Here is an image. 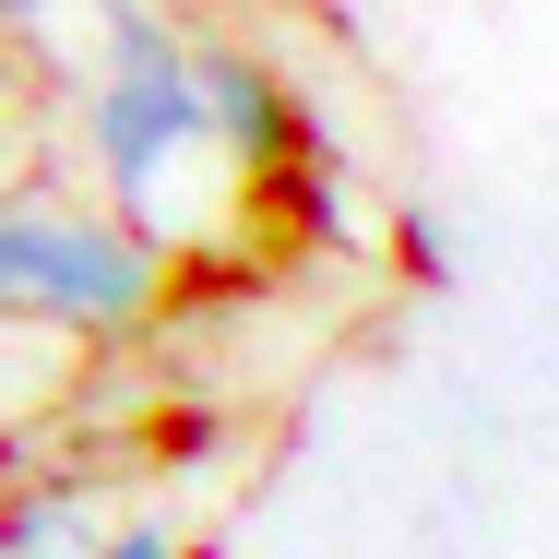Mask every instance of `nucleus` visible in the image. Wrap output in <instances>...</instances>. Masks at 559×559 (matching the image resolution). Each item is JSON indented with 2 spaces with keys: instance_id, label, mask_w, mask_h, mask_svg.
Returning <instances> with one entry per match:
<instances>
[{
  "instance_id": "f257e3e1",
  "label": "nucleus",
  "mask_w": 559,
  "mask_h": 559,
  "mask_svg": "<svg viewBox=\"0 0 559 559\" xmlns=\"http://www.w3.org/2000/svg\"><path fill=\"white\" fill-rule=\"evenodd\" d=\"M167 298V250L108 203L72 191H0V334L108 345Z\"/></svg>"
},
{
  "instance_id": "f03ea898",
  "label": "nucleus",
  "mask_w": 559,
  "mask_h": 559,
  "mask_svg": "<svg viewBox=\"0 0 559 559\" xmlns=\"http://www.w3.org/2000/svg\"><path fill=\"white\" fill-rule=\"evenodd\" d=\"M84 143H96V179H108V215L155 238V203L179 191L191 155H215V119H203V72H191V36L155 12V0H108V72L84 84ZM167 250V238H155Z\"/></svg>"
},
{
  "instance_id": "7ed1b4c3",
  "label": "nucleus",
  "mask_w": 559,
  "mask_h": 559,
  "mask_svg": "<svg viewBox=\"0 0 559 559\" xmlns=\"http://www.w3.org/2000/svg\"><path fill=\"white\" fill-rule=\"evenodd\" d=\"M191 72H203L215 143L250 167V179H322V167H310V131H298V96H286L250 48H203V36H191Z\"/></svg>"
},
{
  "instance_id": "20e7f679",
  "label": "nucleus",
  "mask_w": 559,
  "mask_h": 559,
  "mask_svg": "<svg viewBox=\"0 0 559 559\" xmlns=\"http://www.w3.org/2000/svg\"><path fill=\"white\" fill-rule=\"evenodd\" d=\"M0 559H96V512L72 476H0Z\"/></svg>"
},
{
  "instance_id": "39448f33",
  "label": "nucleus",
  "mask_w": 559,
  "mask_h": 559,
  "mask_svg": "<svg viewBox=\"0 0 559 559\" xmlns=\"http://www.w3.org/2000/svg\"><path fill=\"white\" fill-rule=\"evenodd\" d=\"M393 262H405V286H441V274H452V250H441V226H429V215L393 226Z\"/></svg>"
},
{
  "instance_id": "423d86ee",
  "label": "nucleus",
  "mask_w": 559,
  "mask_h": 559,
  "mask_svg": "<svg viewBox=\"0 0 559 559\" xmlns=\"http://www.w3.org/2000/svg\"><path fill=\"white\" fill-rule=\"evenodd\" d=\"M96 559H179V536H167V524H108Z\"/></svg>"
},
{
  "instance_id": "0eeeda50",
  "label": "nucleus",
  "mask_w": 559,
  "mask_h": 559,
  "mask_svg": "<svg viewBox=\"0 0 559 559\" xmlns=\"http://www.w3.org/2000/svg\"><path fill=\"white\" fill-rule=\"evenodd\" d=\"M36 393H48V369H12V357H0V429H12V417H24Z\"/></svg>"
},
{
  "instance_id": "6e6552de",
  "label": "nucleus",
  "mask_w": 559,
  "mask_h": 559,
  "mask_svg": "<svg viewBox=\"0 0 559 559\" xmlns=\"http://www.w3.org/2000/svg\"><path fill=\"white\" fill-rule=\"evenodd\" d=\"M0 24H48V0H0Z\"/></svg>"
},
{
  "instance_id": "1a4fd4ad",
  "label": "nucleus",
  "mask_w": 559,
  "mask_h": 559,
  "mask_svg": "<svg viewBox=\"0 0 559 559\" xmlns=\"http://www.w3.org/2000/svg\"><path fill=\"white\" fill-rule=\"evenodd\" d=\"M0 476H12V441H0Z\"/></svg>"
}]
</instances>
